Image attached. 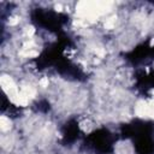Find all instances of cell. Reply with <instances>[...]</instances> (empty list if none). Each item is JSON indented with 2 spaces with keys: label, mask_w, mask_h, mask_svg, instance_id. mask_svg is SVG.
Instances as JSON below:
<instances>
[{
  "label": "cell",
  "mask_w": 154,
  "mask_h": 154,
  "mask_svg": "<svg viewBox=\"0 0 154 154\" xmlns=\"http://www.w3.org/2000/svg\"><path fill=\"white\" fill-rule=\"evenodd\" d=\"M0 124H1V130H2V131H7V130H10V128H11V122H10V119H8L7 117H5V116L1 117Z\"/></svg>",
  "instance_id": "6da1fadb"
},
{
  "label": "cell",
  "mask_w": 154,
  "mask_h": 154,
  "mask_svg": "<svg viewBox=\"0 0 154 154\" xmlns=\"http://www.w3.org/2000/svg\"><path fill=\"white\" fill-rule=\"evenodd\" d=\"M38 84H40V87H42V88L48 87V77H42V78L38 81Z\"/></svg>",
  "instance_id": "7a4b0ae2"
}]
</instances>
